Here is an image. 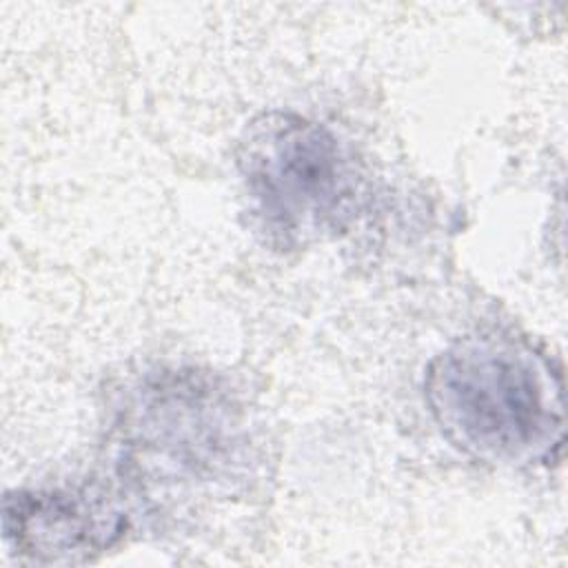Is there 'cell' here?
<instances>
[{"instance_id":"3","label":"cell","mask_w":568,"mask_h":568,"mask_svg":"<svg viewBox=\"0 0 568 568\" xmlns=\"http://www.w3.org/2000/svg\"><path fill=\"white\" fill-rule=\"evenodd\" d=\"M122 519L73 495H20L4 504V532L38 561H75L109 548Z\"/></svg>"},{"instance_id":"2","label":"cell","mask_w":568,"mask_h":568,"mask_svg":"<svg viewBox=\"0 0 568 568\" xmlns=\"http://www.w3.org/2000/svg\"><path fill=\"white\" fill-rule=\"evenodd\" d=\"M240 169L262 229L284 244L337 229L355 197V173L335 135L295 113L255 120Z\"/></svg>"},{"instance_id":"1","label":"cell","mask_w":568,"mask_h":568,"mask_svg":"<svg viewBox=\"0 0 568 568\" xmlns=\"http://www.w3.org/2000/svg\"><path fill=\"white\" fill-rule=\"evenodd\" d=\"M426 397L444 435L488 462L544 459L564 439V393L548 362L515 337H466L442 353Z\"/></svg>"}]
</instances>
